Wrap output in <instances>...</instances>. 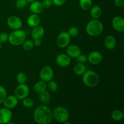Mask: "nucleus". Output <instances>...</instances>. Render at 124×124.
<instances>
[{"instance_id": "nucleus-1", "label": "nucleus", "mask_w": 124, "mask_h": 124, "mask_svg": "<svg viewBox=\"0 0 124 124\" xmlns=\"http://www.w3.org/2000/svg\"><path fill=\"white\" fill-rule=\"evenodd\" d=\"M33 119L39 124H50L53 120L52 110L46 105H39L34 110Z\"/></svg>"}, {"instance_id": "nucleus-2", "label": "nucleus", "mask_w": 124, "mask_h": 124, "mask_svg": "<svg viewBox=\"0 0 124 124\" xmlns=\"http://www.w3.org/2000/svg\"><path fill=\"white\" fill-rule=\"evenodd\" d=\"M104 30V25L98 19H93L87 23L85 27L87 33L90 36H97L100 35Z\"/></svg>"}, {"instance_id": "nucleus-3", "label": "nucleus", "mask_w": 124, "mask_h": 124, "mask_svg": "<svg viewBox=\"0 0 124 124\" xmlns=\"http://www.w3.org/2000/svg\"><path fill=\"white\" fill-rule=\"evenodd\" d=\"M82 81L85 86L93 88L98 85L100 81V78L95 71L91 70H86L82 75Z\"/></svg>"}, {"instance_id": "nucleus-4", "label": "nucleus", "mask_w": 124, "mask_h": 124, "mask_svg": "<svg viewBox=\"0 0 124 124\" xmlns=\"http://www.w3.org/2000/svg\"><path fill=\"white\" fill-rule=\"evenodd\" d=\"M25 39H26V35L25 31L21 29L14 30L8 35V41L12 46H21Z\"/></svg>"}, {"instance_id": "nucleus-5", "label": "nucleus", "mask_w": 124, "mask_h": 124, "mask_svg": "<svg viewBox=\"0 0 124 124\" xmlns=\"http://www.w3.org/2000/svg\"><path fill=\"white\" fill-rule=\"evenodd\" d=\"M53 113V119L59 123L64 124L69 120V111L67 108L62 106H58L54 108Z\"/></svg>"}, {"instance_id": "nucleus-6", "label": "nucleus", "mask_w": 124, "mask_h": 124, "mask_svg": "<svg viewBox=\"0 0 124 124\" xmlns=\"http://www.w3.org/2000/svg\"><path fill=\"white\" fill-rule=\"evenodd\" d=\"M54 76V71L50 66L46 65L43 67L39 71V78L41 80L44 82H48L53 79Z\"/></svg>"}, {"instance_id": "nucleus-7", "label": "nucleus", "mask_w": 124, "mask_h": 124, "mask_svg": "<svg viewBox=\"0 0 124 124\" xmlns=\"http://www.w3.org/2000/svg\"><path fill=\"white\" fill-rule=\"evenodd\" d=\"M71 37L68 32L62 31L58 35L56 38V44L59 47L61 48H65L69 45Z\"/></svg>"}, {"instance_id": "nucleus-8", "label": "nucleus", "mask_w": 124, "mask_h": 124, "mask_svg": "<svg viewBox=\"0 0 124 124\" xmlns=\"http://www.w3.org/2000/svg\"><path fill=\"white\" fill-rule=\"evenodd\" d=\"M30 92L29 87L25 84H19L15 90V96L18 99H23L28 96Z\"/></svg>"}, {"instance_id": "nucleus-9", "label": "nucleus", "mask_w": 124, "mask_h": 124, "mask_svg": "<svg viewBox=\"0 0 124 124\" xmlns=\"http://www.w3.org/2000/svg\"><path fill=\"white\" fill-rule=\"evenodd\" d=\"M7 24L8 26L13 30L21 29L23 26V22L21 18L14 15L8 17L7 21Z\"/></svg>"}, {"instance_id": "nucleus-10", "label": "nucleus", "mask_w": 124, "mask_h": 124, "mask_svg": "<svg viewBox=\"0 0 124 124\" xmlns=\"http://www.w3.org/2000/svg\"><path fill=\"white\" fill-rule=\"evenodd\" d=\"M12 118V112L10 109L2 108L0 109V124H9Z\"/></svg>"}, {"instance_id": "nucleus-11", "label": "nucleus", "mask_w": 124, "mask_h": 124, "mask_svg": "<svg viewBox=\"0 0 124 124\" xmlns=\"http://www.w3.org/2000/svg\"><path fill=\"white\" fill-rule=\"evenodd\" d=\"M102 55L98 51H93L87 56V61L93 65L99 64L102 61Z\"/></svg>"}, {"instance_id": "nucleus-12", "label": "nucleus", "mask_w": 124, "mask_h": 124, "mask_svg": "<svg viewBox=\"0 0 124 124\" xmlns=\"http://www.w3.org/2000/svg\"><path fill=\"white\" fill-rule=\"evenodd\" d=\"M56 62L61 67H67L71 64V59L67 54L61 53L57 56Z\"/></svg>"}, {"instance_id": "nucleus-13", "label": "nucleus", "mask_w": 124, "mask_h": 124, "mask_svg": "<svg viewBox=\"0 0 124 124\" xmlns=\"http://www.w3.org/2000/svg\"><path fill=\"white\" fill-rule=\"evenodd\" d=\"M112 26L115 30L119 32L124 31V19L121 16H116L112 20Z\"/></svg>"}, {"instance_id": "nucleus-14", "label": "nucleus", "mask_w": 124, "mask_h": 124, "mask_svg": "<svg viewBox=\"0 0 124 124\" xmlns=\"http://www.w3.org/2000/svg\"><path fill=\"white\" fill-rule=\"evenodd\" d=\"M4 107L8 109H12L16 107L18 104V99L15 95L7 96L3 103Z\"/></svg>"}, {"instance_id": "nucleus-15", "label": "nucleus", "mask_w": 124, "mask_h": 124, "mask_svg": "<svg viewBox=\"0 0 124 124\" xmlns=\"http://www.w3.org/2000/svg\"><path fill=\"white\" fill-rule=\"evenodd\" d=\"M66 53L70 58H76L81 54V50L76 45H70L67 47Z\"/></svg>"}, {"instance_id": "nucleus-16", "label": "nucleus", "mask_w": 124, "mask_h": 124, "mask_svg": "<svg viewBox=\"0 0 124 124\" xmlns=\"http://www.w3.org/2000/svg\"><path fill=\"white\" fill-rule=\"evenodd\" d=\"M30 3L31 4H30V7H29V10L32 13L39 15L43 12L44 8L41 2L36 0V1H33Z\"/></svg>"}, {"instance_id": "nucleus-17", "label": "nucleus", "mask_w": 124, "mask_h": 124, "mask_svg": "<svg viewBox=\"0 0 124 124\" xmlns=\"http://www.w3.org/2000/svg\"><path fill=\"white\" fill-rule=\"evenodd\" d=\"M41 23V18L38 14L32 13L29 16L27 19V23L30 27H35L39 25Z\"/></svg>"}, {"instance_id": "nucleus-18", "label": "nucleus", "mask_w": 124, "mask_h": 124, "mask_svg": "<svg viewBox=\"0 0 124 124\" xmlns=\"http://www.w3.org/2000/svg\"><path fill=\"white\" fill-rule=\"evenodd\" d=\"M45 33L44 29L42 26H38L33 27L31 31V36L33 39H42Z\"/></svg>"}, {"instance_id": "nucleus-19", "label": "nucleus", "mask_w": 124, "mask_h": 124, "mask_svg": "<svg viewBox=\"0 0 124 124\" xmlns=\"http://www.w3.org/2000/svg\"><path fill=\"white\" fill-rule=\"evenodd\" d=\"M104 45L108 50H113L116 47V39L113 35H108L104 40Z\"/></svg>"}, {"instance_id": "nucleus-20", "label": "nucleus", "mask_w": 124, "mask_h": 124, "mask_svg": "<svg viewBox=\"0 0 124 124\" xmlns=\"http://www.w3.org/2000/svg\"><path fill=\"white\" fill-rule=\"evenodd\" d=\"M102 15L101 7L98 5L93 6L90 9V15L93 19H98Z\"/></svg>"}, {"instance_id": "nucleus-21", "label": "nucleus", "mask_w": 124, "mask_h": 124, "mask_svg": "<svg viewBox=\"0 0 124 124\" xmlns=\"http://www.w3.org/2000/svg\"><path fill=\"white\" fill-rule=\"evenodd\" d=\"M34 90L35 92L38 93H40L46 90L47 88V82H44L43 81H40L36 82L34 85Z\"/></svg>"}, {"instance_id": "nucleus-22", "label": "nucleus", "mask_w": 124, "mask_h": 124, "mask_svg": "<svg viewBox=\"0 0 124 124\" xmlns=\"http://www.w3.org/2000/svg\"><path fill=\"white\" fill-rule=\"evenodd\" d=\"M39 99L40 102L44 104H47L50 101L51 96L49 92L47 90L39 93Z\"/></svg>"}, {"instance_id": "nucleus-23", "label": "nucleus", "mask_w": 124, "mask_h": 124, "mask_svg": "<svg viewBox=\"0 0 124 124\" xmlns=\"http://www.w3.org/2000/svg\"><path fill=\"white\" fill-rule=\"evenodd\" d=\"M86 68L84 64L77 63L75 64L73 67V71L76 75L78 76H82L84 73L85 72Z\"/></svg>"}, {"instance_id": "nucleus-24", "label": "nucleus", "mask_w": 124, "mask_h": 124, "mask_svg": "<svg viewBox=\"0 0 124 124\" xmlns=\"http://www.w3.org/2000/svg\"><path fill=\"white\" fill-rule=\"evenodd\" d=\"M111 118L115 121H122L124 119V113L120 110H114L111 114Z\"/></svg>"}, {"instance_id": "nucleus-25", "label": "nucleus", "mask_w": 124, "mask_h": 124, "mask_svg": "<svg viewBox=\"0 0 124 124\" xmlns=\"http://www.w3.org/2000/svg\"><path fill=\"white\" fill-rule=\"evenodd\" d=\"M79 4L82 10H87L92 7V0H79Z\"/></svg>"}, {"instance_id": "nucleus-26", "label": "nucleus", "mask_w": 124, "mask_h": 124, "mask_svg": "<svg viewBox=\"0 0 124 124\" xmlns=\"http://www.w3.org/2000/svg\"><path fill=\"white\" fill-rule=\"evenodd\" d=\"M23 46V48L25 51H30L31 49H33L35 46L34 44V41L31 39H25L24 42L22 44Z\"/></svg>"}, {"instance_id": "nucleus-27", "label": "nucleus", "mask_w": 124, "mask_h": 124, "mask_svg": "<svg viewBox=\"0 0 124 124\" xmlns=\"http://www.w3.org/2000/svg\"><path fill=\"white\" fill-rule=\"evenodd\" d=\"M16 79L17 82L19 84H25L27 81V76L24 73L19 72L17 74Z\"/></svg>"}, {"instance_id": "nucleus-28", "label": "nucleus", "mask_w": 124, "mask_h": 124, "mask_svg": "<svg viewBox=\"0 0 124 124\" xmlns=\"http://www.w3.org/2000/svg\"><path fill=\"white\" fill-rule=\"evenodd\" d=\"M48 83L47 84V88L48 89V90L52 92H56L58 88L57 82L56 81H53V80H51V81H48Z\"/></svg>"}, {"instance_id": "nucleus-29", "label": "nucleus", "mask_w": 124, "mask_h": 124, "mask_svg": "<svg viewBox=\"0 0 124 124\" xmlns=\"http://www.w3.org/2000/svg\"><path fill=\"white\" fill-rule=\"evenodd\" d=\"M23 100V105H24L25 107L26 108H31L34 105V102L33 99L30 98H24Z\"/></svg>"}, {"instance_id": "nucleus-30", "label": "nucleus", "mask_w": 124, "mask_h": 124, "mask_svg": "<svg viewBox=\"0 0 124 124\" xmlns=\"http://www.w3.org/2000/svg\"><path fill=\"white\" fill-rule=\"evenodd\" d=\"M67 32L70 37H76L79 35V30L78 28L76 27H71L69 29Z\"/></svg>"}, {"instance_id": "nucleus-31", "label": "nucleus", "mask_w": 124, "mask_h": 124, "mask_svg": "<svg viewBox=\"0 0 124 124\" xmlns=\"http://www.w3.org/2000/svg\"><path fill=\"white\" fill-rule=\"evenodd\" d=\"M27 3L28 2L27 0H17L16 1L15 6L18 9H22L26 7Z\"/></svg>"}, {"instance_id": "nucleus-32", "label": "nucleus", "mask_w": 124, "mask_h": 124, "mask_svg": "<svg viewBox=\"0 0 124 124\" xmlns=\"http://www.w3.org/2000/svg\"><path fill=\"white\" fill-rule=\"evenodd\" d=\"M7 96V92L6 88L0 85V104H2Z\"/></svg>"}, {"instance_id": "nucleus-33", "label": "nucleus", "mask_w": 124, "mask_h": 124, "mask_svg": "<svg viewBox=\"0 0 124 124\" xmlns=\"http://www.w3.org/2000/svg\"><path fill=\"white\" fill-rule=\"evenodd\" d=\"M76 59L77 62L81 63V64H84L87 61V56L83 54H80Z\"/></svg>"}, {"instance_id": "nucleus-34", "label": "nucleus", "mask_w": 124, "mask_h": 124, "mask_svg": "<svg viewBox=\"0 0 124 124\" xmlns=\"http://www.w3.org/2000/svg\"><path fill=\"white\" fill-rule=\"evenodd\" d=\"M8 40V34L6 32H1L0 33V42L1 44L6 43Z\"/></svg>"}, {"instance_id": "nucleus-35", "label": "nucleus", "mask_w": 124, "mask_h": 124, "mask_svg": "<svg viewBox=\"0 0 124 124\" xmlns=\"http://www.w3.org/2000/svg\"><path fill=\"white\" fill-rule=\"evenodd\" d=\"M42 4L44 8H50L53 4L52 0H43L42 2Z\"/></svg>"}, {"instance_id": "nucleus-36", "label": "nucleus", "mask_w": 124, "mask_h": 124, "mask_svg": "<svg viewBox=\"0 0 124 124\" xmlns=\"http://www.w3.org/2000/svg\"><path fill=\"white\" fill-rule=\"evenodd\" d=\"M54 5L56 6H61L65 2L66 0H52Z\"/></svg>"}, {"instance_id": "nucleus-37", "label": "nucleus", "mask_w": 124, "mask_h": 124, "mask_svg": "<svg viewBox=\"0 0 124 124\" xmlns=\"http://www.w3.org/2000/svg\"><path fill=\"white\" fill-rule=\"evenodd\" d=\"M115 6L118 7H121L124 5V0H114Z\"/></svg>"}, {"instance_id": "nucleus-38", "label": "nucleus", "mask_w": 124, "mask_h": 124, "mask_svg": "<svg viewBox=\"0 0 124 124\" xmlns=\"http://www.w3.org/2000/svg\"><path fill=\"white\" fill-rule=\"evenodd\" d=\"M34 44L35 46H41L42 44V41H41V39H34Z\"/></svg>"}, {"instance_id": "nucleus-39", "label": "nucleus", "mask_w": 124, "mask_h": 124, "mask_svg": "<svg viewBox=\"0 0 124 124\" xmlns=\"http://www.w3.org/2000/svg\"><path fill=\"white\" fill-rule=\"evenodd\" d=\"M36 1V0H27V1L28 2H33V1Z\"/></svg>"}, {"instance_id": "nucleus-40", "label": "nucleus", "mask_w": 124, "mask_h": 124, "mask_svg": "<svg viewBox=\"0 0 124 124\" xmlns=\"http://www.w3.org/2000/svg\"><path fill=\"white\" fill-rule=\"evenodd\" d=\"M1 43L0 42V50H1Z\"/></svg>"}]
</instances>
